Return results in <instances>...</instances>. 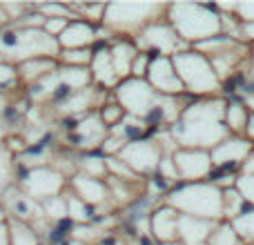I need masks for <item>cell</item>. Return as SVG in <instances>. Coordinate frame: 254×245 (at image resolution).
Instances as JSON below:
<instances>
[{
	"instance_id": "obj_1",
	"label": "cell",
	"mask_w": 254,
	"mask_h": 245,
	"mask_svg": "<svg viewBox=\"0 0 254 245\" xmlns=\"http://www.w3.org/2000/svg\"><path fill=\"white\" fill-rule=\"evenodd\" d=\"M228 101L221 96L198 98L183 107L179 121L170 127V134L181 149H203L212 152L221 140L230 136L223 122Z\"/></svg>"
},
{
	"instance_id": "obj_2",
	"label": "cell",
	"mask_w": 254,
	"mask_h": 245,
	"mask_svg": "<svg viewBox=\"0 0 254 245\" xmlns=\"http://www.w3.org/2000/svg\"><path fill=\"white\" fill-rule=\"evenodd\" d=\"M163 196H165L163 201L165 205H170L172 210H176L183 216L214 221V223L223 221V189H219L210 181L181 183L167 189Z\"/></svg>"
},
{
	"instance_id": "obj_3",
	"label": "cell",
	"mask_w": 254,
	"mask_h": 245,
	"mask_svg": "<svg viewBox=\"0 0 254 245\" xmlns=\"http://www.w3.org/2000/svg\"><path fill=\"white\" fill-rule=\"evenodd\" d=\"M165 20L172 25L176 36H179L185 45H190V47L223 34L221 13L216 11L212 4L172 2V4H167Z\"/></svg>"
},
{
	"instance_id": "obj_4",
	"label": "cell",
	"mask_w": 254,
	"mask_h": 245,
	"mask_svg": "<svg viewBox=\"0 0 254 245\" xmlns=\"http://www.w3.org/2000/svg\"><path fill=\"white\" fill-rule=\"evenodd\" d=\"M167 13L165 2H110L101 27L114 38H136L147 25L163 20Z\"/></svg>"
},
{
	"instance_id": "obj_5",
	"label": "cell",
	"mask_w": 254,
	"mask_h": 245,
	"mask_svg": "<svg viewBox=\"0 0 254 245\" xmlns=\"http://www.w3.org/2000/svg\"><path fill=\"white\" fill-rule=\"evenodd\" d=\"M174 69L179 74V80L183 83V89L192 96L198 98H214L221 96V80L216 78L214 69H212L210 58L198 54L196 49L190 47L188 52H181L172 56Z\"/></svg>"
},
{
	"instance_id": "obj_6",
	"label": "cell",
	"mask_w": 254,
	"mask_h": 245,
	"mask_svg": "<svg viewBox=\"0 0 254 245\" xmlns=\"http://www.w3.org/2000/svg\"><path fill=\"white\" fill-rule=\"evenodd\" d=\"M16 187L22 189L29 198L43 203L52 196H58L67 189V179L52 165H22L18 163Z\"/></svg>"
},
{
	"instance_id": "obj_7",
	"label": "cell",
	"mask_w": 254,
	"mask_h": 245,
	"mask_svg": "<svg viewBox=\"0 0 254 245\" xmlns=\"http://www.w3.org/2000/svg\"><path fill=\"white\" fill-rule=\"evenodd\" d=\"M114 101L123 107V112L127 116H134L147 122V119L152 116V112L156 110L161 94H156L152 89V85L143 78H125L116 85V89L112 92Z\"/></svg>"
},
{
	"instance_id": "obj_8",
	"label": "cell",
	"mask_w": 254,
	"mask_h": 245,
	"mask_svg": "<svg viewBox=\"0 0 254 245\" xmlns=\"http://www.w3.org/2000/svg\"><path fill=\"white\" fill-rule=\"evenodd\" d=\"M131 43L136 45L138 52H145V54H149V56H165V58H172V56H176V54L190 49V45H185L183 40L176 36V31L172 29V25L165 18L147 25L136 38H131Z\"/></svg>"
},
{
	"instance_id": "obj_9",
	"label": "cell",
	"mask_w": 254,
	"mask_h": 245,
	"mask_svg": "<svg viewBox=\"0 0 254 245\" xmlns=\"http://www.w3.org/2000/svg\"><path fill=\"white\" fill-rule=\"evenodd\" d=\"M119 158L134 172L136 176H154L158 170V163L163 158L161 145L154 140V136H143V138L129 140L123 149H121Z\"/></svg>"
},
{
	"instance_id": "obj_10",
	"label": "cell",
	"mask_w": 254,
	"mask_h": 245,
	"mask_svg": "<svg viewBox=\"0 0 254 245\" xmlns=\"http://www.w3.org/2000/svg\"><path fill=\"white\" fill-rule=\"evenodd\" d=\"M174 158L176 172H179L181 183H201V181H210V174L214 170L212 165L210 152L203 149H176L172 154Z\"/></svg>"
},
{
	"instance_id": "obj_11",
	"label": "cell",
	"mask_w": 254,
	"mask_h": 245,
	"mask_svg": "<svg viewBox=\"0 0 254 245\" xmlns=\"http://www.w3.org/2000/svg\"><path fill=\"white\" fill-rule=\"evenodd\" d=\"M145 80H147V83L152 85L154 92L161 94V96L181 98L185 94L183 83L179 80V74H176V69H174V62H172V58L152 56Z\"/></svg>"
},
{
	"instance_id": "obj_12",
	"label": "cell",
	"mask_w": 254,
	"mask_h": 245,
	"mask_svg": "<svg viewBox=\"0 0 254 245\" xmlns=\"http://www.w3.org/2000/svg\"><path fill=\"white\" fill-rule=\"evenodd\" d=\"M107 134H110V129L103 125L98 112H89V114L80 116L76 129L67 134V143L71 147L83 149V152H96V149H101Z\"/></svg>"
},
{
	"instance_id": "obj_13",
	"label": "cell",
	"mask_w": 254,
	"mask_h": 245,
	"mask_svg": "<svg viewBox=\"0 0 254 245\" xmlns=\"http://www.w3.org/2000/svg\"><path fill=\"white\" fill-rule=\"evenodd\" d=\"M252 149L254 145L248 138H243V136H228L210 152L212 165L219 167L221 172L228 170V167H239V172H241L243 163L248 161Z\"/></svg>"
},
{
	"instance_id": "obj_14",
	"label": "cell",
	"mask_w": 254,
	"mask_h": 245,
	"mask_svg": "<svg viewBox=\"0 0 254 245\" xmlns=\"http://www.w3.org/2000/svg\"><path fill=\"white\" fill-rule=\"evenodd\" d=\"M67 192H71L76 198H80L83 203L101 210L103 205H112L110 201V189H107L105 181L98 179H89V176L76 172L69 181H67ZM114 207V205H112Z\"/></svg>"
},
{
	"instance_id": "obj_15",
	"label": "cell",
	"mask_w": 254,
	"mask_h": 245,
	"mask_svg": "<svg viewBox=\"0 0 254 245\" xmlns=\"http://www.w3.org/2000/svg\"><path fill=\"white\" fill-rule=\"evenodd\" d=\"M94 56L89 62V74H92V83L94 87L105 89V92H114L116 85L121 83L119 76H116L114 62H112V54H110V45L107 43H96L92 47Z\"/></svg>"
},
{
	"instance_id": "obj_16",
	"label": "cell",
	"mask_w": 254,
	"mask_h": 245,
	"mask_svg": "<svg viewBox=\"0 0 254 245\" xmlns=\"http://www.w3.org/2000/svg\"><path fill=\"white\" fill-rule=\"evenodd\" d=\"M179 212L172 210L170 205H158L149 214V237L158 245L179 241Z\"/></svg>"
},
{
	"instance_id": "obj_17",
	"label": "cell",
	"mask_w": 254,
	"mask_h": 245,
	"mask_svg": "<svg viewBox=\"0 0 254 245\" xmlns=\"http://www.w3.org/2000/svg\"><path fill=\"white\" fill-rule=\"evenodd\" d=\"M96 27L89 25L85 20H71L65 27L61 36H58V45H61V52L65 49H92L96 45Z\"/></svg>"
},
{
	"instance_id": "obj_18",
	"label": "cell",
	"mask_w": 254,
	"mask_h": 245,
	"mask_svg": "<svg viewBox=\"0 0 254 245\" xmlns=\"http://www.w3.org/2000/svg\"><path fill=\"white\" fill-rule=\"evenodd\" d=\"M214 221H203L194 216H179V241L183 245H205L214 232Z\"/></svg>"
},
{
	"instance_id": "obj_19",
	"label": "cell",
	"mask_w": 254,
	"mask_h": 245,
	"mask_svg": "<svg viewBox=\"0 0 254 245\" xmlns=\"http://www.w3.org/2000/svg\"><path fill=\"white\" fill-rule=\"evenodd\" d=\"M110 54H112V62H114V69L119 80H125L131 76V62L138 56V49L131 40L127 38H114L110 45Z\"/></svg>"
},
{
	"instance_id": "obj_20",
	"label": "cell",
	"mask_w": 254,
	"mask_h": 245,
	"mask_svg": "<svg viewBox=\"0 0 254 245\" xmlns=\"http://www.w3.org/2000/svg\"><path fill=\"white\" fill-rule=\"evenodd\" d=\"M246 56H250V45H246V43H241L239 47H234L232 52H228V54H221V56H216V58H212V69H214V74H216V78L221 80V85L225 83L228 78H232L234 74H237V67H239V62L243 61Z\"/></svg>"
},
{
	"instance_id": "obj_21",
	"label": "cell",
	"mask_w": 254,
	"mask_h": 245,
	"mask_svg": "<svg viewBox=\"0 0 254 245\" xmlns=\"http://www.w3.org/2000/svg\"><path fill=\"white\" fill-rule=\"evenodd\" d=\"M58 69V58H31L18 65V74H20L22 85H31L36 80H43L45 76L54 74Z\"/></svg>"
},
{
	"instance_id": "obj_22",
	"label": "cell",
	"mask_w": 254,
	"mask_h": 245,
	"mask_svg": "<svg viewBox=\"0 0 254 245\" xmlns=\"http://www.w3.org/2000/svg\"><path fill=\"white\" fill-rule=\"evenodd\" d=\"M248 119H250V110H248V105L241 101V98L228 101L223 122H225V127H228L230 136H243L246 125H248Z\"/></svg>"
},
{
	"instance_id": "obj_23",
	"label": "cell",
	"mask_w": 254,
	"mask_h": 245,
	"mask_svg": "<svg viewBox=\"0 0 254 245\" xmlns=\"http://www.w3.org/2000/svg\"><path fill=\"white\" fill-rule=\"evenodd\" d=\"M76 170H78L80 174L89 176V179H98V181L107 179L105 156L98 152H85L83 156H78L76 158Z\"/></svg>"
},
{
	"instance_id": "obj_24",
	"label": "cell",
	"mask_w": 254,
	"mask_h": 245,
	"mask_svg": "<svg viewBox=\"0 0 254 245\" xmlns=\"http://www.w3.org/2000/svg\"><path fill=\"white\" fill-rule=\"evenodd\" d=\"M239 40H234V38H230V36H225V34H219V36H214V38H207V40H203V43H198V45H194L192 49H196L198 54H203L205 58H216V56H221V54H228V52H232L234 47H239Z\"/></svg>"
},
{
	"instance_id": "obj_25",
	"label": "cell",
	"mask_w": 254,
	"mask_h": 245,
	"mask_svg": "<svg viewBox=\"0 0 254 245\" xmlns=\"http://www.w3.org/2000/svg\"><path fill=\"white\" fill-rule=\"evenodd\" d=\"M105 183H107V189H110L112 205H119V207L121 205H129V203L136 198V192H134L136 183H125V181L112 179V176H107Z\"/></svg>"
},
{
	"instance_id": "obj_26",
	"label": "cell",
	"mask_w": 254,
	"mask_h": 245,
	"mask_svg": "<svg viewBox=\"0 0 254 245\" xmlns=\"http://www.w3.org/2000/svg\"><path fill=\"white\" fill-rule=\"evenodd\" d=\"M9 245H40V234L34 232V228L27 223L9 221Z\"/></svg>"
},
{
	"instance_id": "obj_27",
	"label": "cell",
	"mask_w": 254,
	"mask_h": 245,
	"mask_svg": "<svg viewBox=\"0 0 254 245\" xmlns=\"http://www.w3.org/2000/svg\"><path fill=\"white\" fill-rule=\"evenodd\" d=\"M230 225L234 228L243 245H254V207H246Z\"/></svg>"
},
{
	"instance_id": "obj_28",
	"label": "cell",
	"mask_w": 254,
	"mask_h": 245,
	"mask_svg": "<svg viewBox=\"0 0 254 245\" xmlns=\"http://www.w3.org/2000/svg\"><path fill=\"white\" fill-rule=\"evenodd\" d=\"M246 207H248L246 201H243V196L239 194L237 187L223 189V221L225 223H232Z\"/></svg>"
},
{
	"instance_id": "obj_29",
	"label": "cell",
	"mask_w": 254,
	"mask_h": 245,
	"mask_svg": "<svg viewBox=\"0 0 254 245\" xmlns=\"http://www.w3.org/2000/svg\"><path fill=\"white\" fill-rule=\"evenodd\" d=\"M40 207H43V214L49 223H56V221H61V219H67V196H65V192L58 194V196L47 198V201H43Z\"/></svg>"
},
{
	"instance_id": "obj_30",
	"label": "cell",
	"mask_w": 254,
	"mask_h": 245,
	"mask_svg": "<svg viewBox=\"0 0 254 245\" xmlns=\"http://www.w3.org/2000/svg\"><path fill=\"white\" fill-rule=\"evenodd\" d=\"M94 52L92 49H65L58 54V65L65 67H89Z\"/></svg>"
},
{
	"instance_id": "obj_31",
	"label": "cell",
	"mask_w": 254,
	"mask_h": 245,
	"mask_svg": "<svg viewBox=\"0 0 254 245\" xmlns=\"http://www.w3.org/2000/svg\"><path fill=\"white\" fill-rule=\"evenodd\" d=\"M205 245H243V243H241V239L237 237L232 225L221 221V223H216L214 232L210 234V239H207Z\"/></svg>"
},
{
	"instance_id": "obj_32",
	"label": "cell",
	"mask_w": 254,
	"mask_h": 245,
	"mask_svg": "<svg viewBox=\"0 0 254 245\" xmlns=\"http://www.w3.org/2000/svg\"><path fill=\"white\" fill-rule=\"evenodd\" d=\"M98 116H101L103 125H105L107 129H112V127L119 125V122L123 121L127 114L123 112V107L114 101V96H112V103H103V107L98 110Z\"/></svg>"
},
{
	"instance_id": "obj_33",
	"label": "cell",
	"mask_w": 254,
	"mask_h": 245,
	"mask_svg": "<svg viewBox=\"0 0 254 245\" xmlns=\"http://www.w3.org/2000/svg\"><path fill=\"white\" fill-rule=\"evenodd\" d=\"M20 83V74H18V65L9 61H0V89L9 92V89L18 87Z\"/></svg>"
},
{
	"instance_id": "obj_34",
	"label": "cell",
	"mask_w": 254,
	"mask_h": 245,
	"mask_svg": "<svg viewBox=\"0 0 254 245\" xmlns=\"http://www.w3.org/2000/svg\"><path fill=\"white\" fill-rule=\"evenodd\" d=\"M156 176L163 181V183H181L179 181V172H176V165H174V158L170 154H163L161 163H158V170H156Z\"/></svg>"
},
{
	"instance_id": "obj_35",
	"label": "cell",
	"mask_w": 254,
	"mask_h": 245,
	"mask_svg": "<svg viewBox=\"0 0 254 245\" xmlns=\"http://www.w3.org/2000/svg\"><path fill=\"white\" fill-rule=\"evenodd\" d=\"M239 194L243 196L248 207H254V174H239L237 176V185Z\"/></svg>"
},
{
	"instance_id": "obj_36",
	"label": "cell",
	"mask_w": 254,
	"mask_h": 245,
	"mask_svg": "<svg viewBox=\"0 0 254 245\" xmlns=\"http://www.w3.org/2000/svg\"><path fill=\"white\" fill-rule=\"evenodd\" d=\"M149 61H152V56L145 52H138V56L134 58V62H131V76L129 78H143L147 76V69H149Z\"/></svg>"
},
{
	"instance_id": "obj_37",
	"label": "cell",
	"mask_w": 254,
	"mask_h": 245,
	"mask_svg": "<svg viewBox=\"0 0 254 245\" xmlns=\"http://www.w3.org/2000/svg\"><path fill=\"white\" fill-rule=\"evenodd\" d=\"M71 20H67V18H45V25H43V31L47 36H52V38L58 40V36L65 31V27L69 25Z\"/></svg>"
},
{
	"instance_id": "obj_38",
	"label": "cell",
	"mask_w": 254,
	"mask_h": 245,
	"mask_svg": "<svg viewBox=\"0 0 254 245\" xmlns=\"http://www.w3.org/2000/svg\"><path fill=\"white\" fill-rule=\"evenodd\" d=\"M234 18H237L241 25L254 22V2H234Z\"/></svg>"
},
{
	"instance_id": "obj_39",
	"label": "cell",
	"mask_w": 254,
	"mask_h": 245,
	"mask_svg": "<svg viewBox=\"0 0 254 245\" xmlns=\"http://www.w3.org/2000/svg\"><path fill=\"white\" fill-rule=\"evenodd\" d=\"M241 40L246 45H254V22L241 25Z\"/></svg>"
},
{
	"instance_id": "obj_40",
	"label": "cell",
	"mask_w": 254,
	"mask_h": 245,
	"mask_svg": "<svg viewBox=\"0 0 254 245\" xmlns=\"http://www.w3.org/2000/svg\"><path fill=\"white\" fill-rule=\"evenodd\" d=\"M243 138H248L254 145V114H252V112H250V119H248L246 131H243Z\"/></svg>"
},
{
	"instance_id": "obj_41",
	"label": "cell",
	"mask_w": 254,
	"mask_h": 245,
	"mask_svg": "<svg viewBox=\"0 0 254 245\" xmlns=\"http://www.w3.org/2000/svg\"><path fill=\"white\" fill-rule=\"evenodd\" d=\"M239 174H254V149H252L250 156H248V161L243 163V167H241Z\"/></svg>"
},
{
	"instance_id": "obj_42",
	"label": "cell",
	"mask_w": 254,
	"mask_h": 245,
	"mask_svg": "<svg viewBox=\"0 0 254 245\" xmlns=\"http://www.w3.org/2000/svg\"><path fill=\"white\" fill-rule=\"evenodd\" d=\"M0 245H9V225H0Z\"/></svg>"
},
{
	"instance_id": "obj_43",
	"label": "cell",
	"mask_w": 254,
	"mask_h": 245,
	"mask_svg": "<svg viewBox=\"0 0 254 245\" xmlns=\"http://www.w3.org/2000/svg\"><path fill=\"white\" fill-rule=\"evenodd\" d=\"M243 103H246L248 110H250L252 114H254V94H252V96H248V98H243Z\"/></svg>"
},
{
	"instance_id": "obj_44",
	"label": "cell",
	"mask_w": 254,
	"mask_h": 245,
	"mask_svg": "<svg viewBox=\"0 0 254 245\" xmlns=\"http://www.w3.org/2000/svg\"><path fill=\"white\" fill-rule=\"evenodd\" d=\"M4 223H9V216H7V212H4V207L0 205V225H4Z\"/></svg>"
},
{
	"instance_id": "obj_45",
	"label": "cell",
	"mask_w": 254,
	"mask_h": 245,
	"mask_svg": "<svg viewBox=\"0 0 254 245\" xmlns=\"http://www.w3.org/2000/svg\"><path fill=\"white\" fill-rule=\"evenodd\" d=\"M9 25V20H7V16H4V11H2V7H0V29H4V27Z\"/></svg>"
},
{
	"instance_id": "obj_46",
	"label": "cell",
	"mask_w": 254,
	"mask_h": 245,
	"mask_svg": "<svg viewBox=\"0 0 254 245\" xmlns=\"http://www.w3.org/2000/svg\"><path fill=\"white\" fill-rule=\"evenodd\" d=\"M250 69H252V74H254V49L250 52Z\"/></svg>"
},
{
	"instance_id": "obj_47",
	"label": "cell",
	"mask_w": 254,
	"mask_h": 245,
	"mask_svg": "<svg viewBox=\"0 0 254 245\" xmlns=\"http://www.w3.org/2000/svg\"><path fill=\"white\" fill-rule=\"evenodd\" d=\"M165 245H183L181 241H174V243H165Z\"/></svg>"
}]
</instances>
